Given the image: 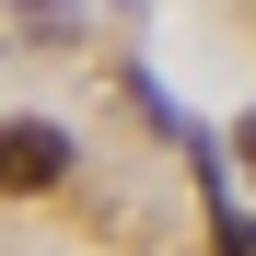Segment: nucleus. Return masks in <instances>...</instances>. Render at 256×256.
<instances>
[{"instance_id": "f257e3e1", "label": "nucleus", "mask_w": 256, "mask_h": 256, "mask_svg": "<svg viewBox=\"0 0 256 256\" xmlns=\"http://www.w3.org/2000/svg\"><path fill=\"white\" fill-rule=\"evenodd\" d=\"M70 186V140L47 116H0V198H47Z\"/></svg>"}, {"instance_id": "f03ea898", "label": "nucleus", "mask_w": 256, "mask_h": 256, "mask_svg": "<svg viewBox=\"0 0 256 256\" xmlns=\"http://www.w3.org/2000/svg\"><path fill=\"white\" fill-rule=\"evenodd\" d=\"M24 12H35V24H70V0H24Z\"/></svg>"}, {"instance_id": "7ed1b4c3", "label": "nucleus", "mask_w": 256, "mask_h": 256, "mask_svg": "<svg viewBox=\"0 0 256 256\" xmlns=\"http://www.w3.org/2000/svg\"><path fill=\"white\" fill-rule=\"evenodd\" d=\"M244 163H256V116H244Z\"/></svg>"}]
</instances>
